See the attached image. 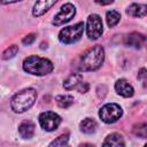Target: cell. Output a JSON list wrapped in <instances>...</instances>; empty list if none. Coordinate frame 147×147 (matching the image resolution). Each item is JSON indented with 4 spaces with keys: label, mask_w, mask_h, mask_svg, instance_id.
<instances>
[{
    "label": "cell",
    "mask_w": 147,
    "mask_h": 147,
    "mask_svg": "<svg viewBox=\"0 0 147 147\" xmlns=\"http://www.w3.org/2000/svg\"><path fill=\"white\" fill-rule=\"evenodd\" d=\"M123 115V110L117 103H106L99 110V117L102 122L107 124H111L117 122Z\"/></svg>",
    "instance_id": "5b68a950"
},
{
    "label": "cell",
    "mask_w": 147,
    "mask_h": 147,
    "mask_svg": "<svg viewBox=\"0 0 147 147\" xmlns=\"http://www.w3.org/2000/svg\"><path fill=\"white\" fill-rule=\"evenodd\" d=\"M105 61V49L100 45H95L86 49L79 57L78 69L80 71H94L99 69Z\"/></svg>",
    "instance_id": "6da1fadb"
},
{
    "label": "cell",
    "mask_w": 147,
    "mask_h": 147,
    "mask_svg": "<svg viewBox=\"0 0 147 147\" xmlns=\"http://www.w3.org/2000/svg\"><path fill=\"white\" fill-rule=\"evenodd\" d=\"M103 146H115V147H119V146H125V141L123 139V137L119 133H111L109 136H107L106 140L102 144Z\"/></svg>",
    "instance_id": "2e32d148"
},
{
    "label": "cell",
    "mask_w": 147,
    "mask_h": 147,
    "mask_svg": "<svg viewBox=\"0 0 147 147\" xmlns=\"http://www.w3.org/2000/svg\"><path fill=\"white\" fill-rule=\"evenodd\" d=\"M75 15H76V7L70 2L64 3L61 7L60 11L54 16L52 24L54 26H61V25L68 23L69 21H71Z\"/></svg>",
    "instance_id": "52a82bcc"
},
{
    "label": "cell",
    "mask_w": 147,
    "mask_h": 147,
    "mask_svg": "<svg viewBox=\"0 0 147 147\" xmlns=\"http://www.w3.org/2000/svg\"><path fill=\"white\" fill-rule=\"evenodd\" d=\"M68 141H69V134L65 133V134H61L55 140H53L49 144V146H65L68 145Z\"/></svg>",
    "instance_id": "44dd1931"
},
{
    "label": "cell",
    "mask_w": 147,
    "mask_h": 147,
    "mask_svg": "<svg viewBox=\"0 0 147 147\" xmlns=\"http://www.w3.org/2000/svg\"><path fill=\"white\" fill-rule=\"evenodd\" d=\"M37 100V91L34 88H25L16 93L10 101V107L14 113L22 114L29 110Z\"/></svg>",
    "instance_id": "3957f363"
},
{
    "label": "cell",
    "mask_w": 147,
    "mask_h": 147,
    "mask_svg": "<svg viewBox=\"0 0 147 147\" xmlns=\"http://www.w3.org/2000/svg\"><path fill=\"white\" fill-rule=\"evenodd\" d=\"M94 1L101 6H107V5H110L114 2V0H94Z\"/></svg>",
    "instance_id": "d4e9b609"
},
{
    "label": "cell",
    "mask_w": 147,
    "mask_h": 147,
    "mask_svg": "<svg viewBox=\"0 0 147 147\" xmlns=\"http://www.w3.org/2000/svg\"><path fill=\"white\" fill-rule=\"evenodd\" d=\"M124 44L129 47H133L137 49L147 47V36L139 32H131L125 37Z\"/></svg>",
    "instance_id": "9c48e42d"
},
{
    "label": "cell",
    "mask_w": 147,
    "mask_h": 147,
    "mask_svg": "<svg viewBox=\"0 0 147 147\" xmlns=\"http://www.w3.org/2000/svg\"><path fill=\"white\" fill-rule=\"evenodd\" d=\"M88 84L87 83H84V82H82L80 84H79V86L77 87V91L79 92V93H86L87 91H88Z\"/></svg>",
    "instance_id": "603a6c76"
},
{
    "label": "cell",
    "mask_w": 147,
    "mask_h": 147,
    "mask_svg": "<svg viewBox=\"0 0 147 147\" xmlns=\"http://www.w3.org/2000/svg\"><path fill=\"white\" fill-rule=\"evenodd\" d=\"M96 127H98V124H96L95 119L90 118V117L83 119V121L80 122V124H79L80 131H82L83 133H86V134H92V133H94V132L96 131Z\"/></svg>",
    "instance_id": "9a60e30c"
},
{
    "label": "cell",
    "mask_w": 147,
    "mask_h": 147,
    "mask_svg": "<svg viewBox=\"0 0 147 147\" xmlns=\"http://www.w3.org/2000/svg\"><path fill=\"white\" fill-rule=\"evenodd\" d=\"M115 91L117 94L124 96V98H131L133 94H134V90L133 87L127 83L126 79H118L116 83H115Z\"/></svg>",
    "instance_id": "8fae6325"
},
{
    "label": "cell",
    "mask_w": 147,
    "mask_h": 147,
    "mask_svg": "<svg viewBox=\"0 0 147 147\" xmlns=\"http://www.w3.org/2000/svg\"><path fill=\"white\" fill-rule=\"evenodd\" d=\"M59 0H37L32 8V15L34 17H39L48 11Z\"/></svg>",
    "instance_id": "30bf717a"
},
{
    "label": "cell",
    "mask_w": 147,
    "mask_h": 147,
    "mask_svg": "<svg viewBox=\"0 0 147 147\" xmlns=\"http://www.w3.org/2000/svg\"><path fill=\"white\" fill-rule=\"evenodd\" d=\"M106 20H107L108 26L109 28H114L121 21V14L118 11H116V10H109L106 14Z\"/></svg>",
    "instance_id": "ac0fdd59"
},
{
    "label": "cell",
    "mask_w": 147,
    "mask_h": 147,
    "mask_svg": "<svg viewBox=\"0 0 147 147\" xmlns=\"http://www.w3.org/2000/svg\"><path fill=\"white\" fill-rule=\"evenodd\" d=\"M82 82H83V75H80V74H71L69 77H67L64 79L63 87L67 91H71L74 88H77Z\"/></svg>",
    "instance_id": "5bb4252c"
},
{
    "label": "cell",
    "mask_w": 147,
    "mask_h": 147,
    "mask_svg": "<svg viewBox=\"0 0 147 147\" xmlns=\"http://www.w3.org/2000/svg\"><path fill=\"white\" fill-rule=\"evenodd\" d=\"M83 32H84V23L78 22L74 25L63 28L59 32V40L65 45L74 44L80 39V37L83 36Z\"/></svg>",
    "instance_id": "277c9868"
},
{
    "label": "cell",
    "mask_w": 147,
    "mask_h": 147,
    "mask_svg": "<svg viewBox=\"0 0 147 147\" xmlns=\"http://www.w3.org/2000/svg\"><path fill=\"white\" fill-rule=\"evenodd\" d=\"M2 5H9V3H14V2H17V1H21V0H0Z\"/></svg>",
    "instance_id": "484cf974"
},
{
    "label": "cell",
    "mask_w": 147,
    "mask_h": 147,
    "mask_svg": "<svg viewBox=\"0 0 147 147\" xmlns=\"http://www.w3.org/2000/svg\"><path fill=\"white\" fill-rule=\"evenodd\" d=\"M86 33L88 39L96 40L103 33V26L101 17L98 14H91L86 21Z\"/></svg>",
    "instance_id": "8992f818"
},
{
    "label": "cell",
    "mask_w": 147,
    "mask_h": 147,
    "mask_svg": "<svg viewBox=\"0 0 147 147\" xmlns=\"http://www.w3.org/2000/svg\"><path fill=\"white\" fill-rule=\"evenodd\" d=\"M144 87H147V78H145V83H144Z\"/></svg>",
    "instance_id": "4316f807"
},
{
    "label": "cell",
    "mask_w": 147,
    "mask_h": 147,
    "mask_svg": "<svg viewBox=\"0 0 147 147\" xmlns=\"http://www.w3.org/2000/svg\"><path fill=\"white\" fill-rule=\"evenodd\" d=\"M61 117L54 111H44L39 115V124L47 132L55 131L61 124Z\"/></svg>",
    "instance_id": "ba28073f"
},
{
    "label": "cell",
    "mask_w": 147,
    "mask_h": 147,
    "mask_svg": "<svg viewBox=\"0 0 147 147\" xmlns=\"http://www.w3.org/2000/svg\"><path fill=\"white\" fill-rule=\"evenodd\" d=\"M144 78H147V69L141 68L138 74V79H144Z\"/></svg>",
    "instance_id": "cb8c5ba5"
},
{
    "label": "cell",
    "mask_w": 147,
    "mask_h": 147,
    "mask_svg": "<svg viewBox=\"0 0 147 147\" xmlns=\"http://www.w3.org/2000/svg\"><path fill=\"white\" fill-rule=\"evenodd\" d=\"M34 123L30 119H25L18 125V132L23 139H31L34 134Z\"/></svg>",
    "instance_id": "7c38bea8"
},
{
    "label": "cell",
    "mask_w": 147,
    "mask_h": 147,
    "mask_svg": "<svg viewBox=\"0 0 147 147\" xmlns=\"http://www.w3.org/2000/svg\"><path fill=\"white\" fill-rule=\"evenodd\" d=\"M18 52V46L17 45H11L8 48H6L2 53V59L3 60H9L11 57H14Z\"/></svg>",
    "instance_id": "ffe728a7"
},
{
    "label": "cell",
    "mask_w": 147,
    "mask_h": 147,
    "mask_svg": "<svg viewBox=\"0 0 147 147\" xmlns=\"http://www.w3.org/2000/svg\"><path fill=\"white\" fill-rule=\"evenodd\" d=\"M132 132L134 136L142 138V139H147V123H139L136 124L132 129Z\"/></svg>",
    "instance_id": "d6986e66"
},
{
    "label": "cell",
    "mask_w": 147,
    "mask_h": 147,
    "mask_svg": "<svg viewBox=\"0 0 147 147\" xmlns=\"http://www.w3.org/2000/svg\"><path fill=\"white\" fill-rule=\"evenodd\" d=\"M55 101L57 103V106L60 108H69L72 103H74V96L72 95H69V94H63V95H57L55 98Z\"/></svg>",
    "instance_id": "e0dca14e"
},
{
    "label": "cell",
    "mask_w": 147,
    "mask_h": 147,
    "mask_svg": "<svg viewBox=\"0 0 147 147\" xmlns=\"http://www.w3.org/2000/svg\"><path fill=\"white\" fill-rule=\"evenodd\" d=\"M54 64L46 57H40L37 55L28 56L23 61V70L30 75L45 76L53 71Z\"/></svg>",
    "instance_id": "7a4b0ae2"
},
{
    "label": "cell",
    "mask_w": 147,
    "mask_h": 147,
    "mask_svg": "<svg viewBox=\"0 0 147 147\" xmlns=\"http://www.w3.org/2000/svg\"><path fill=\"white\" fill-rule=\"evenodd\" d=\"M126 14L131 17H145L147 15V5L145 3H131L126 8Z\"/></svg>",
    "instance_id": "4fadbf2b"
},
{
    "label": "cell",
    "mask_w": 147,
    "mask_h": 147,
    "mask_svg": "<svg viewBox=\"0 0 147 147\" xmlns=\"http://www.w3.org/2000/svg\"><path fill=\"white\" fill-rule=\"evenodd\" d=\"M34 40H36V34H34V33H30V34H28V36H25V37L23 38L22 42H23V45H25V46H30Z\"/></svg>",
    "instance_id": "7402d4cb"
}]
</instances>
